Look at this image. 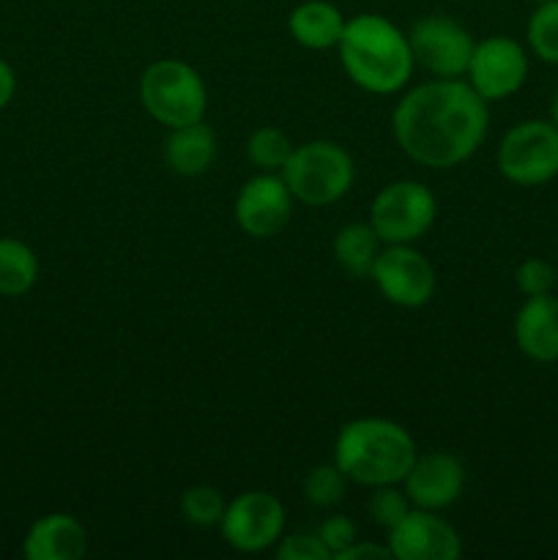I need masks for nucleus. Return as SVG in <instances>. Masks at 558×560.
I'll list each match as a JSON object with an SVG mask.
<instances>
[{
    "label": "nucleus",
    "instance_id": "obj_12",
    "mask_svg": "<svg viewBox=\"0 0 558 560\" xmlns=\"http://www.w3.org/2000/svg\"><path fill=\"white\" fill-rule=\"evenodd\" d=\"M293 213V195L282 175L260 173L241 186L235 197V222L249 238H274Z\"/></svg>",
    "mask_w": 558,
    "mask_h": 560
},
{
    "label": "nucleus",
    "instance_id": "obj_33",
    "mask_svg": "<svg viewBox=\"0 0 558 560\" xmlns=\"http://www.w3.org/2000/svg\"><path fill=\"white\" fill-rule=\"evenodd\" d=\"M556 268H558V257H556Z\"/></svg>",
    "mask_w": 558,
    "mask_h": 560
},
{
    "label": "nucleus",
    "instance_id": "obj_3",
    "mask_svg": "<svg viewBox=\"0 0 558 560\" xmlns=\"http://www.w3.org/2000/svg\"><path fill=\"white\" fill-rule=\"evenodd\" d=\"M416 443L403 424L388 419H356L334 441V463L348 481L364 487L399 485L416 463Z\"/></svg>",
    "mask_w": 558,
    "mask_h": 560
},
{
    "label": "nucleus",
    "instance_id": "obj_1",
    "mask_svg": "<svg viewBox=\"0 0 558 560\" xmlns=\"http://www.w3.org/2000/svg\"><path fill=\"white\" fill-rule=\"evenodd\" d=\"M392 131L416 164L449 170L479 151L490 131V109L463 80L421 82L397 102Z\"/></svg>",
    "mask_w": 558,
    "mask_h": 560
},
{
    "label": "nucleus",
    "instance_id": "obj_9",
    "mask_svg": "<svg viewBox=\"0 0 558 560\" xmlns=\"http://www.w3.org/2000/svg\"><path fill=\"white\" fill-rule=\"evenodd\" d=\"M383 299L403 310H419L435 295V268L410 244H386L370 273Z\"/></svg>",
    "mask_w": 558,
    "mask_h": 560
},
{
    "label": "nucleus",
    "instance_id": "obj_14",
    "mask_svg": "<svg viewBox=\"0 0 558 560\" xmlns=\"http://www.w3.org/2000/svg\"><path fill=\"white\" fill-rule=\"evenodd\" d=\"M405 495L410 498L416 509L427 512H441L460 501L465 487V468L454 454L432 452L425 457H416L408 476L403 479Z\"/></svg>",
    "mask_w": 558,
    "mask_h": 560
},
{
    "label": "nucleus",
    "instance_id": "obj_6",
    "mask_svg": "<svg viewBox=\"0 0 558 560\" xmlns=\"http://www.w3.org/2000/svg\"><path fill=\"white\" fill-rule=\"evenodd\" d=\"M498 170L514 186H542L558 178V129L550 120H523L503 135Z\"/></svg>",
    "mask_w": 558,
    "mask_h": 560
},
{
    "label": "nucleus",
    "instance_id": "obj_18",
    "mask_svg": "<svg viewBox=\"0 0 558 560\" xmlns=\"http://www.w3.org/2000/svg\"><path fill=\"white\" fill-rule=\"evenodd\" d=\"M345 16L328 0H304L290 11V36L306 49H332L345 31Z\"/></svg>",
    "mask_w": 558,
    "mask_h": 560
},
{
    "label": "nucleus",
    "instance_id": "obj_4",
    "mask_svg": "<svg viewBox=\"0 0 558 560\" xmlns=\"http://www.w3.org/2000/svg\"><path fill=\"white\" fill-rule=\"evenodd\" d=\"M293 200L321 208L342 200L356 180L353 156L332 140H312L293 148L279 173Z\"/></svg>",
    "mask_w": 558,
    "mask_h": 560
},
{
    "label": "nucleus",
    "instance_id": "obj_5",
    "mask_svg": "<svg viewBox=\"0 0 558 560\" xmlns=\"http://www.w3.org/2000/svg\"><path fill=\"white\" fill-rule=\"evenodd\" d=\"M140 102L156 124L178 129L206 118L208 91L200 71L184 60L162 58L142 71Z\"/></svg>",
    "mask_w": 558,
    "mask_h": 560
},
{
    "label": "nucleus",
    "instance_id": "obj_11",
    "mask_svg": "<svg viewBox=\"0 0 558 560\" xmlns=\"http://www.w3.org/2000/svg\"><path fill=\"white\" fill-rule=\"evenodd\" d=\"M224 541L239 552H263L282 539L284 506L271 492H241L228 503L219 523Z\"/></svg>",
    "mask_w": 558,
    "mask_h": 560
},
{
    "label": "nucleus",
    "instance_id": "obj_25",
    "mask_svg": "<svg viewBox=\"0 0 558 560\" xmlns=\"http://www.w3.org/2000/svg\"><path fill=\"white\" fill-rule=\"evenodd\" d=\"M410 509H414L410 498L405 495V490H397L394 485L375 487L370 503H367V512H370L372 523L381 525L383 530H392L394 525L403 523Z\"/></svg>",
    "mask_w": 558,
    "mask_h": 560
},
{
    "label": "nucleus",
    "instance_id": "obj_10",
    "mask_svg": "<svg viewBox=\"0 0 558 560\" xmlns=\"http://www.w3.org/2000/svg\"><path fill=\"white\" fill-rule=\"evenodd\" d=\"M465 77L487 104L501 102L514 96L528 80V52L514 38L490 36L474 47Z\"/></svg>",
    "mask_w": 558,
    "mask_h": 560
},
{
    "label": "nucleus",
    "instance_id": "obj_17",
    "mask_svg": "<svg viewBox=\"0 0 558 560\" xmlns=\"http://www.w3.org/2000/svg\"><path fill=\"white\" fill-rule=\"evenodd\" d=\"M213 159H217V135L211 126L197 120V124L170 129V137L164 140V162L175 175L195 178L211 167Z\"/></svg>",
    "mask_w": 558,
    "mask_h": 560
},
{
    "label": "nucleus",
    "instance_id": "obj_32",
    "mask_svg": "<svg viewBox=\"0 0 558 560\" xmlns=\"http://www.w3.org/2000/svg\"><path fill=\"white\" fill-rule=\"evenodd\" d=\"M531 3H534V5H539V3H545V0H531Z\"/></svg>",
    "mask_w": 558,
    "mask_h": 560
},
{
    "label": "nucleus",
    "instance_id": "obj_27",
    "mask_svg": "<svg viewBox=\"0 0 558 560\" xmlns=\"http://www.w3.org/2000/svg\"><path fill=\"white\" fill-rule=\"evenodd\" d=\"M279 560H328L332 552L323 545L321 534H312V530H304V534H293L288 539L279 541L277 547Z\"/></svg>",
    "mask_w": 558,
    "mask_h": 560
},
{
    "label": "nucleus",
    "instance_id": "obj_15",
    "mask_svg": "<svg viewBox=\"0 0 558 560\" xmlns=\"http://www.w3.org/2000/svg\"><path fill=\"white\" fill-rule=\"evenodd\" d=\"M514 342L536 364L558 361V299L553 293L531 295L514 315Z\"/></svg>",
    "mask_w": 558,
    "mask_h": 560
},
{
    "label": "nucleus",
    "instance_id": "obj_20",
    "mask_svg": "<svg viewBox=\"0 0 558 560\" xmlns=\"http://www.w3.org/2000/svg\"><path fill=\"white\" fill-rule=\"evenodd\" d=\"M38 279V260L27 244L16 238H0V295H25Z\"/></svg>",
    "mask_w": 558,
    "mask_h": 560
},
{
    "label": "nucleus",
    "instance_id": "obj_16",
    "mask_svg": "<svg viewBox=\"0 0 558 560\" xmlns=\"http://www.w3.org/2000/svg\"><path fill=\"white\" fill-rule=\"evenodd\" d=\"M22 552L27 560H77L88 552V530L71 514H47L27 528Z\"/></svg>",
    "mask_w": 558,
    "mask_h": 560
},
{
    "label": "nucleus",
    "instance_id": "obj_30",
    "mask_svg": "<svg viewBox=\"0 0 558 560\" xmlns=\"http://www.w3.org/2000/svg\"><path fill=\"white\" fill-rule=\"evenodd\" d=\"M14 93H16L14 69H11V66L0 58V109L9 107V102L14 98Z\"/></svg>",
    "mask_w": 558,
    "mask_h": 560
},
{
    "label": "nucleus",
    "instance_id": "obj_29",
    "mask_svg": "<svg viewBox=\"0 0 558 560\" xmlns=\"http://www.w3.org/2000/svg\"><path fill=\"white\" fill-rule=\"evenodd\" d=\"M361 558H367V560H386V558H392V550H388V545H372V541H359L356 539L353 545L350 547H345L342 552H339L337 556V560H361Z\"/></svg>",
    "mask_w": 558,
    "mask_h": 560
},
{
    "label": "nucleus",
    "instance_id": "obj_19",
    "mask_svg": "<svg viewBox=\"0 0 558 560\" xmlns=\"http://www.w3.org/2000/svg\"><path fill=\"white\" fill-rule=\"evenodd\" d=\"M381 244L377 233L372 230V224L367 222H353L345 224L334 235V257H337L339 268H342L348 277L364 279L372 273L377 255H381Z\"/></svg>",
    "mask_w": 558,
    "mask_h": 560
},
{
    "label": "nucleus",
    "instance_id": "obj_23",
    "mask_svg": "<svg viewBox=\"0 0 558 560\" xmlns=\"http://www.w3.org/2000/svg\"><path fill=\"white\" fill-rule=\"evenodd\" d=\"M304 490L306 503L312 509H332L337 503H342L345 490H348V476L339 470L337 463H328V465H315L310 474L304 476Z\"/></svg>",
    "mask_w": 558,
    "mask_h": 560
},
{
    "label": "nucleus",
    "instance_id": "obj_28",
    "mask_svg": "<svg viewBox=\"0 0 558 560\" xmlns=\"http://www.w3.org/2000/svg\"><path fill=\"white\" fill-rule=\"evenodd\" d=\"M317 534H321L323 545L328 547L332 558H337L345 547H350L356 539H359V528H356L353 520L345 517V514H334V517H328L326 523L317 528Z\"/></svg>",
    "mask_w": 558,
    "mask_h": 560
},
{
    "label": "nucleus",
    "instance_id": "obj_13",
    "mask_svg": "<svg viewBox=\"0 0 558 560\" xmlns=\"http://www.w3.org/2000/svg\"><path fill=\"white\" fill-rule=\"evenodd\" d=\"M388 550L397 560H457L463 539L435 512L410 509L403 523L388 530Z\"/></svg>",
    "mask_w": 558,
    "mask_h": 560
},
{
    "label": "nucleus",
    "instance_id": "obj_26",
    "mask_svg": "<svg viewBox=\"0 0 558 560\" xmlns=\"http://www.w3.org/2000/svg\"><path fill=\"white\" fill-rule=\"evenodd\" d=\"M556 279H558V268L553 266V262L542 260V257H528V260L520 262L518 271H514V284H518V290L525 295V299H531V295L553 293Z\"/></svg>",
    "mask_w": 558,
    "mask_h": 560
},
{
    "label": "nucleus",
    "instance_id": "obj_8",
    "mask_svg": "<svg viewBox=\"0 0 558 560\" xmlns=\"http://www.w3.org/2000/svg\"><path fill=\"white\" fill-rule=\"evenodd\" d=\"M414 60L438 80H460L468 71L474 55V36L468 27L443 14H430L416 22L408 33Z\"/></svg>",
    "mask_w": 558,
    "mask_h": 560
},
{
    "label": "nucleus",
    "instance_id": "obj_2",
    "mask_svg": "<svg viewBox=\"0 0 558 560\" xmlns=\"http://www.w3.org/2000/svg\"><path fill=\"white\" fill-rule=\"evenodd\" d=\"M337 49L353 85L375 96L403 91L414 74L416 60L408 33L381 14H356L345 22Z\"/></svg>",
    "mask_w": 558,
    "mask_h": 560
},
{
    "label": "nucleus",
    "instance_id": "obj_21",
    "mask_svg": "<svg viewBox=\"0 0 558 560\" xmlns=\"http://www.w3.org/2000/svg\"><path fill=\"white\" fill-rule=\"evenodd\" d=\"M293 148L295 145L282 129H277V126H260L246 140V159L255 167H260L263 173H282Z\"/></svg>",
    "mask_w": 558,
    "mask_h": 560
},
{
    "label": "nucleus",
    "instance_id": "obj_7",
    "mask_svg": "<svg viewBox=\"0 0 558 560\" xmlns=\"http://www.w3.org/2000/svg\"><path fill=\"white\" fill-rule=\"evenodd\" d=\"M435 195L421 180H394L383 186L370 208V224L383 244H414L432 228Z\"/></svg>",
    "mask_w": 558,
    "mask_h": 560
},
{
    "label": "nucleus",
    "instance_id": "obj_22",
    "mask_svg": "<svg viewBox=\"0 0 558 560\" xmlns=\"http://www.w3.org/2000/svg\"><path fill=\"white\" fill-rule=\"evenodd\" d=\"M528 47L542 63L558 66V0H545L534 5L525 27Z\"/></svg>",
    "mask_w": 558,
    "mask_h": 560
},
{
    "label": "nucleus",
    "instance_id": "obj_31",
    "mask_svg": "<svg viewBox=\"0 0 558 560\" xmlns=\"http://www.w3.org/2000/svg\"><path fill=\"white\" fill-rule=\"evenodd\" d=\"M550 124L558 129V88H556V93H553V98H550Z\"/></svg>",
    "mask_w": 558,
    "mask_h": 560
},
{
    "label": "nucleus",
    "instance_id": "obj_24",
    "mask_svg": "<svg viewBox=\"0 0 558 560\" xmlns=\"http://www.w3.org/2000/svg\"><path fill=\"white\" fill-rule=\"evenodd\" d=\"M224 509H228V503H224L222 492L208 485L189 487L181 495V514H184L186 523L197 525V528H213V525L222 523Z\"/></svg>",
    "mask_w": 558,
    "mask_h": 560
}]
</instances>
